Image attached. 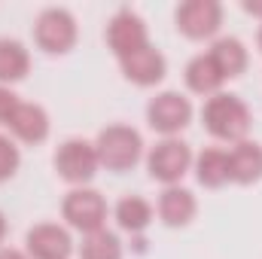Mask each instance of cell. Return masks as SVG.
Returning <instances> with one entry per match:
<instances>
[{
	"instance_id": "6",
	"label": "cell",
	"mask_w": 262,
	"mask_h": 259,
	"mask_svg": "<svg viewBox=\"0 0 262 259\" xmlns=\"http://www.w3.org/2000/svg\"><path fill=\"white\" fill-rule=\"evenodd\" d=\"M52 165H55V174L64 183H70V186H89V180L101 168L95 140H85V137H67V140H61L55 156H52Z\"/></svg>"
},
{
	"instance_id": "3",
	"label": "cell",
	"mask_w": 262,
	"mask_h": 259,
	"mask_svg": "<svg viewBox=\"0 0 262 259\" xmlns=\"http://www.w3.org/2000/svg\"><path fill=\"white\" fill-rule=\"evenodd\" d=\"M79 40L76 15L64 6H46L34 18V43L46 55H67Z\"/></svg>"
},
{
	"instance_id": "16",
	"label": "cell",
	"mask_w": 262,
	"mask_h": 259,
	"mask_svg": "<svg viewBox=\"0 0 262 259\" xmlns=\"http://www.w3.org/2000/svg\"><path fill=\"white\" fill-rule=\"evenodd\" d=\"M113 220H116V226H119L122 232H128V235H143V232L152 226V220H156V207H152L143 195L128 192L116 201Z\"/></svg>"
},
{
	"instance_id": "10",
	"label": "cell",
	"mask_w": 262,
	"mask_h": 259,
	"mask_svg": "<svg viewBox=\"0 0 262 259\" xmlns=\"http://www.w3.org/2000/svg\"><path fill=\"white\" fill-rule=\"evenodd\" d=\"M25 253L31 259H70L73 238L70 229L58 223H37L25 235Z\"/></svg>"
},
{
	"instance_id": "5",
	"label": "cell",
	"mask_w": 262,
	"mask_h": 259,
	"mask_svg": "<svg viewBox=\"0 0 262 259\" xmlns=\"http://www.w3.org/2000/svg\"><path fill=\"white\" fill-rule=\"evenodd\" d=\"M107 198L92 186H73L61 201V220L67 223V229H76L82 235L107 229Z\"/></svg>"
},
{
	"instance_id": "12",
	"label": "cell",
	"mask_w": 262,
	"mask_h": 259,
	"mask_svg": "<svg viewBox=\"0 0 262 259\" xmlns=\"http://www.w3.org/2000/svg\"><path fill=\"white\" fill-rule=\"evenodd\" d=\"M3 128L9 131L15 140H21V143H28V146H37V143H43V140L49 137L52 119H49L46 107H40V104H34V101H21Z\"/></svg>"
},
{
	"instance_id": "26",
	"label": "cell",
	"mask_w": 262,
	"mask_h": 259,
	"mask_svg": "<svg viewBox=\"0 0 262 259\" xmlns=\"http://www.w3.org/2000/svg\"><path fill=\"white\" fill-rule=\"evenodd\" d=\"M256 46H259V52H262V25H259V34H256Z\"/></svg>"
},
{
	"instance_id": "11",
	"label": "cell",
	"mask_w": 262,
	"mask_h": 259,
	"mask_svg": "<svg viewBox=\"0 0 262 259\" xmlns=\"http://www.w3.org/2000/svg\"><path fill=\"white\" fill-rule=\"evenodd\" d=\"M119 70H122V76H125L128 82L140 85V89H149V85H159V82L165 79V73H168V58L162 55V49H156V46L149 43V46L131 52L125 58H119Z\"/></svg>"
},
{
	"instance_id": "14",
	"label": "cell",
	"mask_w": 262,
	"mask_h": 259,
	"mask_svg": "<svg viewBox=\"0 0 262 259\" xmlns=\"http://www.w3.org/2000/svg\"><path fill=\"white\" fill-rule=\"evenodd\" d=\"M262 180V146L256 140H241L232 143L229 149V183L238 186H253Z\"/></svg>"
},
{
	"instance_id": "13",
	"label": "cell",
	"mask_w": 262,
	"mask_h": 259,
	"mask_svg": "<svg viewBox=\"0 0 262 259\" xmlns=\"http://www.w3.org/2000/svg\"><path fill=\"white\" fill-rule=\"evenodd\" d=\"M198 213V198L192 189L186 186H165L159 192V201H156V217L168 226V229H183L195 220Z\"/></svg>"
},
{
	"instance_id": "1",
	"label": "cell",
	"mask_w": 262,
	"mask_h": 259,
	"mask_svg": "<svg viewBox=\"0 0 262 259\" xmlns=\"http://www.w3.org/2000/svg\"><path fill=\"white\" fill-rule=\"evenodd\" d=\"M201 125L220 143H241L253 128V113L238 95L216 92L201 107Z\"/></svg>"
},
{
	"instance_id": "19",
	"label": "cell",
	"mask_w": 262,
	"mask_h": 259,
	"mask_svg": "<svg viewBox=\"0 0 262 259\" xmlns=\"http://www.w3.org/2000/svg\"><path fill=\"white\" fill-rule=\"evenodd\" d=\"M31 73V52L15 37H0V85L21 82Z\"/></svg>"
},
{
	"instance_id": "18",
	"label": "cell",
	"mask_w": 262,
	"mask_h": 259,
	"mask_svg": "<svg viewBox=\"0 0 262 259\" xmlns=\"http://www.w3.org/2000/svg\"><path fill=\"white\" fill-rule=\"evenodd\" d=\"M207 52H210V58L216 61L220 73H223L226 79L241 76V73L247 70V64H250V52H247V46H244L238 37H216Z\"/></svg>"
},
{
	"instance_id": "25",
	"label": "cell",
	"mask_w": 262,
	"mask_h": 259,
	"mask_svg": "<svg viewBox=\"0 0 262 259\" xmlns=\"http://www.w3.org/2000/svg\"><path fill=\"white\" fill-rule=\"evenodd\" d=\"M3 238H6V217H3V210H0V244H3Z\"/></svg>"
},
{
	"instance_id": "20",
	"label": "cell",
	"mask_w": 262,
	"mask_h": 259,
	"mask_svg": "<svg viewBox=\"0 0 262 259\" xmlns=\"http://www.w3.org/2000/svg\"><path fill=\"white\" fill-rule=\"evenodd\" d=\"M79 259H122V241L116 232L110 229H101V232H92V235H82V244H79Z\"/></svg>"
},
{
	"instance_id": "23",
	"label": "cell",
	"mask_w": 262,
	"mask_h": 259,
	"mask_svg": "<svg viewBox=\"0 0 262 259\" xmlns=\"http://www.w3.org/2000/svg\"><path fill=\"white\" fill-rule=\"evenodd\" d=\"M0 259H31V256L18 247H0Z\"/></svg>"
},
{
	"instance_id": "9",
	"label": "cell",
	"mask_w": 262,
	"mask_h": 259,
	"mask_svg": "<svg viewBox=\"0 0 262 259\" xmlns=\"http://www.w3.org/2000/svg\"><path fill=\"white\" fill-rule=\"evenodd\" d=\"M104 43H107V49H110V52L116 55V61H119V58H125L131 52L149 46V28H146V21H143L134 9L122 6V9H116V12L110 15L107 31H104Z\"/></svg>"
},
{
	"instance_id": "17",
	"label": "cell",
	"mask_w": 262,
	"mask_h": 259,
	"mask_svg": "<svg viewBox=\"0 0 262 259\" xmlns=\"http://www.w3.org/2000/svg\"><path fill=\"white\" fill-rule=\"evenodd\" d=\"M195 180L204 189H220L229 183V149L223 146H204L192 162Z\"/></svg>"
},
{
	"instance_id": "4",
	"label": "cell",
	"mask_w": 262,
	"mask_h": 259,
	"mask_svg": "<svg viewBox=\"0 0 262 259\" xmlns=\"http://www.w3.org/2000/svg\"><path fill=\"white\" fill-rule=\"evenodd\" d=\"M192 162H195V153L180 137H162L146 153V171L162 186H177L192 171Z\"/></svg>"
},
{
	"instance_id": "24",
	"label": "cell",
	"mask_w": 262,
	"mask_h": 259,
	"mask_svg": "<svg viewBox=\"0 0 262 259\" xmlns=\"http://www.w3.org/2000/svg\"><path fill=\"white\" fill-rule=\"evenodd\" d=\"M241 9H244L247 15H256V18L262 21V0H253V3L247 0V3H241Z\"/></svg>"
},
{
	"instance_id": "7",
	"label": "cell",
	"mask_w": 262,
	"mask_h": 259,
	"mask_svg": "<svg viewBox=\"0 0 262 259\" xmlns=\"http://www.w3.org/2000/svg\"><path fill=\"white\" fill-rule=\"evenodd\" d=\"M192 116H195L192 101L183 92H174V89H165V92L152 95L149 104H146V125L162 137H180V131L189 128Z\"/></svg>"
},
{
	"instance_id": "22",
	"label": "cell",
	"mask_w": 262,
	"mask_h": 259,
	"mask_svg": "<svg viewBox=\"0 0 262 259\" xmlns=\"http://www.w3.org/2000/svg\"><path fill=\"white\" fill-rule=\"evenodd\" d=\"M21 104V98L9 89V85H0V125L9 122V116L15 113V107Z\"/></svg>"
},
{
	"instance_id": "2",
	"label": "cell",
	"mask_w": 262,
	"mask_h": 259,
	"mask_svg": "<svg viewBox=\"0 0 262 259\" xmlns=\"http://www.w3.org/2000/svg\"><path fill=\"white\" fill-rule=\"evenodd\" d=\"M95 149H98L101 168H107L113 174H125L143 159V137L137 128H131L125 122H113L98 131Z\"/></svg>"
},
{
	"instance_id": "8",
	"label": "cell",
	"mask_w": 262,
	"mask_h": 259,
	"mask_svg": "<svg viewBox=\"0 0 262 259\" xmlns=\"http://www.w3.org/2000/svg\"><path fill=\"white\" fill-rule=\"evenodd\" d=\"M174 28L186 40H213L223 28V3L220 0H183L174 9Z\"/></svg>"
},
{
	"instance_id": "15",
	"label": "cell",
	"mask_w": 262,
	"mask_h": 259,
	"mask_svg": "<svg viewBox=\"0 0 262 259\" xmlns=\"http://www.w3.org/2000/svg\"><path fill=\"white\" fill-rule=\"evenodd\" d=\"M183 79H186V89L192 95H201V98H210V95L223 92V82H226V76L220 73L216 61L210 58V52L192 55L183 67Z\"/></svg>"
},
{
	"instance_id": "21",
	"label": "cell",
	"mask_w": 262,
	"mask_h": 259,
	"mask_svg": "<svg viewBox=\"0 0 262 259\" xmlns=\"http://www.w3.org/2000/svg\"><path fill=\"white\" fill-rule=\"evenodd\" d=\"M18 165H21V153H18L15 140L6 137V134H0V183L9 180L18 171Z\"/></svg>"
}]
</instances>
